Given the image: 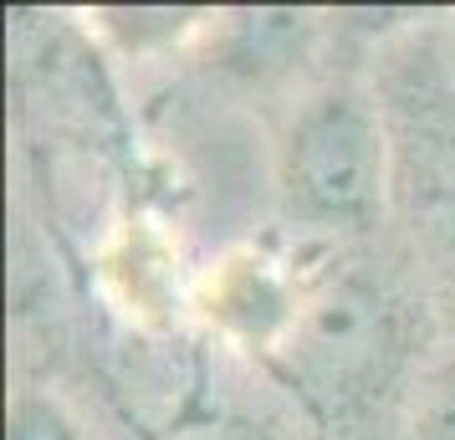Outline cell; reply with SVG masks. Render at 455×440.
<instances>
[{
	"mask_svg": "<svg viewBox=\"0 0 455 440\" xmlns=\"http://www.w3.org/2000/svg\"><path fill=\"white\" fill-rule=\"evenodd\" d=\"M215 21L210 11L195 5H103L92 11V26L108 46H118L124 57H164L189 36H200Z\"/></svg>",
	"mask_w": 455,
	"mask_h": 440,
	"instance_id": "5b68a950",
	"label": "cell"
},
{
	"mask_svg": "<svg viewBox=\"0 0 455 440\" xmlns=\"http://www.w3.org/2000/svg\"><path fill=\"white\" fill-rule=\"evenodd\" d=\"M410 313L384 276L363 267H323L307 276L302 308L282 348L261 364L323 436L363 440L373 425H399V404L419 369Z\"/></svg>",
	"mask_w": 455,
	"mask_h": 440,
	"instance_id": "6da1fadb",
	"label": "cell"
},
{
	"mask_svg": "<svg viewBox=\"0 0 455 440\" xmlns=\"http://www.w3.org/2000/svg\"><path fill=\"white\" fill-rule=\"evenodd\" d=\"M282 215L317 236H369L394 210V144L379 92L328 83L307 92L276 144Z\"/></svg>",
	"mask_w": 455,
	"mask_h": 440,
	"instance_id": "3957f363",
	"label": "cell"
},
{
	"mask_svg": "<svg viewBox=\"0 0 455 440\" xmlns=\"http://www.w3.org/2000/svg\"><path fill=\"white\" fill-rule=\"evenodd\" d=\"M5 440H87V436L57 395H46L36 384H21L5 404Z\"/></svg>",
	"mask_w": 455,
	"mask_h": 440,
	"instance_id": "52a82bcc",
	"label": "cell"
},
{
	"mask_svg": "<svg viewBox=\"0 0 455 440\" xmlns=\"http://www.w3.org/2000/svg\"><path fill=\"white\" fill-rule=\"evenodd\" d=\"M307 276L312 272H297L287 256L267 252V246H235L200 276L195 313L205 317L210 333H220L230 348L267 364L282 348L291 317L302 308Z\"/></svg>",
	"mask_w": 455,
	"mask_h": 440,
	"instance_id": "277c9868",
	"label": "cell"
},
{
	"mask_svg": "<svg viewBox=\"0 0 455 440\" xmlns=\"http://www.w3.org/2000/svg\"><path fill=\"white\" fill-rule=\"evenodd\" d=\"M394 440H455V338L425 348L410 395L399 404Z\"/></svg>",
	"mask_w": 455,
	"mask_h": 440,
	"instance_id": "8992f818",
	"label": "cell"
},
{
	"mask_svg": "<svg viewBox=\"0 0 455 440\" xmlns=\"http://www.w3.org/2000/svg\"><path fill=\"white\" fill-rule=\"evenodd\" d=\"M373 92L394 144V210L419 302L455 338V77L435 42L394 46Z\"/></svg>",
	"mask_w": 455,
	"mask_h": 440,
	"instance_id": "7a4b0ae2",
	"label": "cell"
}]
</instances>
